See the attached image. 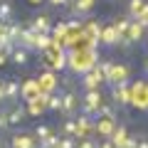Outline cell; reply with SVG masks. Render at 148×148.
Returning <instances> with one entry per match:
<instances>
[{"mask_svg": "<svg viewBox=\"0 0 148 148\" xmlns=\"http://www.w3.org/2000/svg\"><path fill=\"white\" fill-rule=\"evenodd\" d=\"M104 104V99H101V91L99 89H89L84 91V99H82V114H86V116L94 119L96 116V109Z\"/></svg>", "mask_w": 148, "mask_h": 148, "instance_id": "6da1fadb", "label": "cell"}, {"mask_svg": "<svg viewBox=\"0 0 148 148\" xmlns=\"http://www.w3.org/2000/svg\"><path fill=\"white\" fill-rule=\"evenodd\" d=\"M111 101L114 106H128L131 104V86L126 84H111Z\"/></svg>", "mask_w": 148, "mask_h": 148, "instance_id": "7a4b0ae2", "label": "cell"}, {"mask_svg": "<svg viewBox=\"0 0 148 148\" xmlns=\"http://www.w3.org/2000/svg\"><path fill=\"white\" fill-rule=\"evenodd\" d=\"M59 111H62L64 116H72L74 111H77V104H79V99H77V94L74 91H59Z\"/></svg>", "mask_w": 148, "mask_h": 148, "instance_id": "3957f363", "label": "cell"}, {"mask_svg": "<svg viewBox=\"0 0 148 148\" xmlns=\"http://www.w3.org/2000/svg\"><path fill=\"white\" fill-rule=\"evenodd\" d=\"M10 148H37V138L32 136V133H25V131H20V133H12L10 136V143H8Z\"/></svg>", "mask_w": 148, "mask_h": 148, "instance_id": "277c9868", "label": "cell"}, {"mask_svg": "<svg viewBox=\"0 0 148 148\" xmlns=\"http://www.w3.org/2000/svg\"><path fill=\"white\" fill-rule=\"evenodd\" d=\"M74 123H77V136H74V138H86V136L94 133V121H91V116H86V114L77 116Z\"/></svg>", "mask_w": 148, "mask_h": 148, "instance_id": "5b68a950", "label": "cell"}, {"mask_svg": "<svg viewBox=\"0 0 148 148\" xmlns=\"http://www.w3.org/2000/svg\"><path fill=\"white\" fill-rule=\"evenodd\" d=\"M5 114H8V126H20V123L27 119L25 104H15L12 109H5Z\"/></svg>", "mask_w": 148, "mask_h": 148, "instance_id": "8992f818", "label": "cell"}, {"mask_svg": "<svg viewBox=\"0 0 148 148\" xmlns=\"http://www.w3.org/2000/svg\"><path fill=\"white\" fill-rule=\"evenodd\" d=\"M101 82H104L101 72H99V69H91V72H86V74H84V79H82V86H84V91H89V89H99Z\"/></svg>", "mask_w": 148, "mask_h": 148, "instance_id": "52a82bcc", "label": "cell"}, {"mask_svg": "<svg viewBox=\"0 0 148 148\" xmlns=\"http://www.w3.org/2000/svg\"><path fill=\"white\" fill-rule=\"evenodd\" d=\"M114 128H116V119H96L94 123V133H99L104 138H109L114 133Z\"/></svg>", "mask_w": 148, "mask_h": 148, "instance_id": "ba28073f", "label": "cell"}, {"mask_svg": "<svg viewBox=\"0 0 148 148\" xmlns=\"http://www.w3.org/2000/svg\"><path fill=\"white\" fill-rule=\"evenodd\" d=\"M119 40H121V37L116 35L114 25L101 27V35H99V42H101V45H106V47H116V45H119Z\"/></svg>", "mask_w": 148, "mask_h": 148, "instance_id": "9c48e42d", "label": "cell"}, {"mask_svg": "<svg viewBox=\"0 0 148 148\" xmlns=\"http://www.w3.org/2000/svg\"><path fill=\"white\" fill-rule=\"evenodd\" d=\"M57 74L54 72H45L42 77H40V79H37V84H40V91H42V94H52L54 89H57Z\"/></svg>", "mask_w": 148, "mask_h": 148, "instance_id": "30bf717a", "label": "cell"}, {"mask_svg": "<svg viewBox=\"0 0 148 148\" xmlns=\"http://www.w3.org/2000/svg\"><path fill=\"white\" fill-rule=\"evenodd\" d=\"M3 89H5V101L20 99V82L17 79H3Z\"/></svg>", "mask_w": 148, "mask_h": 148, "instance_id": "8fae6325", "label": "cell"}, {"mask_svg": "<svg viewBox=\"0 0 148 148\" xmlns=\"http://www.w3.org/2000/svg\"><path fill=\"white\" fill-rule=\"evenodd\" d=\"M37 94H42V91H40V84H37V79H30L27 84H20V99H22V101L35 99Z\"/></svg>", "mask_w": 148, "mask_h": 148, "instance_id": "7c38bea8", "label": "cell"}, {"mask_svg": "<svg viewBox=\"0 0 148 148\" xmlns=\"http://www.w3.org/2000/svg\"><path fill=\"white\" fill-rule=\"evenodd\" d=\"M143 32H146V27H141L136 20H131V25H128V30H126V40L136 47V45L143 40Z\"/></svg>", "mask_w": 148, "mask_h": 148, "instance_id": "4fadbf2b", "label": "cell"}, {"mask_svg": "<svg viewBox=\"0 0 148 148\" xmlns=\"http://www.w3.org/2000/svg\"><path fill=\"white\" fill-rule=\"evenodd\" d=\"M30 30H32V32H47V35H49V30H52V22H49L47 15H37V17H32Z\"/></svg>", "mask_w": 148, "mask_h": 148, "instance_id": "5bb4252c", "label": "cell"}, {"mask_svg": "<svg viewBox=\"0 0 148 148\" xmlns=\"http://www.w3.org/2000/svg\"><path fill=\"white\" fill-rule=\"evenodd\" d=\"M109 141H111V146H114V148H123V143L128 141L126 126H116V128H114V133L109 136Z\"/></svg>", "mask_w": 148, "mask_h": 148, "instance_id": "9a60e30c", "label": "cell"}, {"mask_svg": "<svg viewBox=\"0 0 148 148\" xmlns=\"http://www.w3.org/2000/svg\"><path fill=\"white\" fill-rule=\"evenodd\" d=\"M10 62L17 64V67H25V64L30 62V52H27V49H22V47H15V49L10 52Z\"/></svg>", "mask_w": 148, "mask_h": 148, "instance_id": "2e32d148", "label": "cell"}, {"mask_svg": "<svg viewBox=\"0 0 148 148\" xmlns=\"http://www.w3.org/2000/svg\"><path fill=\"white\" fill-rule=\"evenodd\" d=\"M12 15H15V8H12V3L10 0H0V22H10L12 20Z\"/></svg>", "mask_w": 148, "mask_h": 148, "instance_id": "e0dca14e", "label": "cell"}, {"mask_svg": "<svg viewBox=\"0 0 148 148\" xmlns=\"http://www.w3.org/2000/svg\"><path fill=\"white\" fill-rule=\"evenodd\" d=\"M86 35H89V40L94 45H99V35H101V22H94L91 20L89 25H86Z\"/></svg>", "mask_w": 148, "mask_h": 148, "instance_id": "ac0fdd59", "label": "cell"}, {"mask_svg": "<svg viewBox=\"0 0 148 148\" xmlns=\"http://www.w3.org/2000/svg\"><path fill=\"white\" fill-rule=\"evenodd\" d=\"M128 25H131V17H128V15L119 17V20L114 22V30H116V35H119V37H126V30H128Z\"/></svg>", "mask_w": 148, "mask_h": 148, "instance_id": "d6986e66", "label": "cell"}, {"mask_svg": "<svg viewBox=\"0 0 148 148\" xmlns=\"http://www.w3.org/2000/svg\"><path fill=\"white\" fill-rule=\"evenodd\" d=\"M143 5H146V0H128V10H126V15L133 20V17H136L138 12L143 10Z\"/></svg>", "mask_w": 148, "mask_h": 148, "instance_id": "ffe728a7", "label": "cell"}, {"mask_svg": "<svg viewBox=\"0 0 148 148\" xmlns=\"http://www.w3.org/2000/svg\"><path fill=\"white\" fill-rule=\"evenodd\" d=\"M62 136H77V123H74L72 116L64 119V123H62Z\"/></svg>", "mask_w": 148, "mask_h": 148, "instance_id": "44dd1931", "label": "cell"}, {"mask_svg": "<svg viewBox=\"0 0 148 148\" xmlns=\"http://www.w3.org/2000/svg\"><path fill=\"white\" fill-rule=\"evenodd\" d=\"M32 136H35L37 141H45L47 136H52V128H49V126H37L35 131H32Z\"/></svg>", "mask_w": 148, "mask_h": 148, "instance_id": "7402d4cb", "label": "cell"}, {"mask_svg": "<svg viewBox=\"0 0 148 148\" xmlns=\"http://www.w3.org/2000/svg\"><path fill=\"white\" fill-rule=\"evenodd\" d=\"M74 146H77L74 136H59V141H57V148H74Z\"/></svg>", "mask_w": 148, "mask_h": 148, "instance_id": "603a6c76", "label": "cell"}, {"mask_svg": "<svg viewBox=\"0 0 148 148\" xmlns=\"http://www.w3.org/2000/svg\"><path fill=\"white\" fill-rule=\"evenodd\" d=\"M96 146H99V141H94L91 136H86V138H79L74 148H96Z\"/></svg>", "mask_w": 148, "mask_h": 148, "instance_id": "cb8c5ba5", "label": "cell"}, {"mask_svg": "<svg viewBox=\"0 0 148 148\" xmlns=\"http://www.w3.org/2000/svg\"><path fill=\"white\" fill-rule=\"evenodd\" d=\"M133 20H136V22H138V25H141V27H148V3H146V5H143V10L138 12V15L133 17Z\"/></svg>", "mask_w": 148, "mask_h": 148, "instance_id": "d4e9b609", "label": "cell"}, {"mask_svg": "<svg viewBox=\"0 0 148 148\" xmlns=\"http://www.w3.org/2000/svg\"><path fill=\"white\" fill-rule=\"evenodd\" d=\"M8 128V114H5V109H0V131H5Z\"/></svg>", "mask_w": 148, "mask_h": 148, "instance_id": "484cf974", "label": "cell"}, {"mask_svg": "<svg viewBox=\"0 0 148 148\" xmlns=\"http://www.w3.org/2000/svg\"><path fill=\"white\" fill-rule=\"evenodd\" d=\"M49 3H52L54 8H64V5H69L72 0H49Z\"/></svg>", "mask_w": 148, "mask_h": 148, "instance_id": "4316f807", "label": "cell"}, {"mask_svg": "<svg viewBox=\"0 0 148 148\" xmlns=\"http://www.w3.org/2000/svg\"><path fill=\"white\" fill-rule=\"evenodd\" d=\"M8 62H10V57H8V54L3 52V49H0V67H5Z\"/></svg>", "mask_w": 148, "mask_h": 148, "instance_id": "83f0119b", "label": "cell"}, {"mask_svg": "<svg viewBox=\"0 0 148 148\" xmlns=\"http://www.w3.org/2000/svg\"><path fill=\"white\" fill-rule=\"evenodd\" d=\"M0 104H5V89H3V79H0Z\"/></svg>", "mask_w": 148, "mask_h": 148, "instance_id": "f1b7e54d", "label": "cell"}, {"mask_svg": "<svg viewBox=\"0 0 148 148\" xmlns=\"http://www.w3.org/2000/svg\"><path fill=\"white\" fill-rule=\"evenodd\" d=\"M96 148H114V146H111V141H109V138H106V141H101V143H99V146H96Z\"/></svg>", "mask_w": 148, "mask_h": 148, "instance_id": "f546056e", "label": "cell"}, {"mask_svg": "<svg viewBox=\"0 0 148 148\" xmlns=\"http://www.w3.org/2000/svg\"><path fill=\"white\" fill-rule=\"evenodd\" d=\"M27 3H30V5H37V8H40V5L45 3V0H27Z\"/></svg>", "mask_w": 148, "mask_h": 148, "instance_id": "4dcf8cb0", "label": "cell"}, {"mask_svg": "<svg viewBox=\"0 0 148 148\" xmlns=\"http://www.w3.org/2000/svg\"><path fill=\"white\" fill-rule=\"evenodd\" d=\"M143 72H146V77H148V62H146V64H143Z\"/></svg>", "mask_w": 148, "mask_h": 148, "instance_id": "1f68e13d", "label": "cell"}, {"mask_svg": "<svg viewBox=\"0 0 148 148\" xmlns=\"http://www.w3.org/2000/svg\"><path fill=\"white\" fill-rule=\"evenodd\" d=\"M0 148H10V146H5V143H0Z\"/></svg>", "mask_w": 148, "mask_h": 148, "instance_id": "d6a6232c", "label": "cell"}]
</instances>
